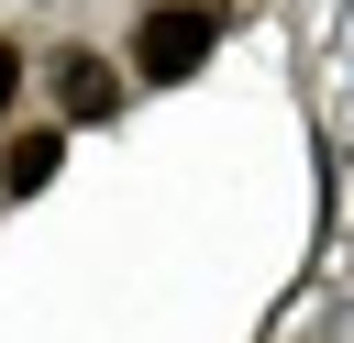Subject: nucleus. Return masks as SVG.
Here are the masks:
<instances>
[{"label":"nucleus","instance_id":"1","mask_svg":"<svg viewBox=\"0 0 354 343\" xmlns=\"http://www.w3.org/2000/svg\"><path fill=\"white\" fill-rule=\"evenodd\" d=\"M210 33H221V11L210 0H166V11H144V33H133V77H177V66H199L210 55Z\"/></svg>","mask_w":354,"mask_h":343},{"label":"nucleus","instance_id":"2","mask_svg":"<svg viewBox=\"0 0 354 343\" xmlns=\"http://www.w3.org/2000/svg\"><path fill=\"white\" fill-rule=\"evenodd\" d=\"M44 89H55V111H66V122H111L133 77H122L100 44H66V55H44Z\"/></svg>","mask_w":354,"mask_h":343},{"label":"nucleus","instance_id":"3","mask_svg":"<svg viewBox=\"0 0 354 343\" xmlns=\"http://www.w3.org/2000/svg\"><path fill=\"white\" fill-rule=\"evenodd\" d=\"M55 166H66V133H55V122H44V133H11V144H0V188H11V199H33V188L55 177Z\"/></svg>","mask_w":354,"mask_h":343},{"label":"nucleus","instance_id":"4","mask_svg":"<svg viewBox=\"0 0 354 343\" xmlns=\"http://www.w3.org/2000/svg\"><path fill=\"white\" fill-rule=\"evenodd\" d=\"M22 89H33V55H22V44H11V33H0V122H11V111H22Z\"/></svg>","mask_w":354,"mask_h":343}]
</instances>
